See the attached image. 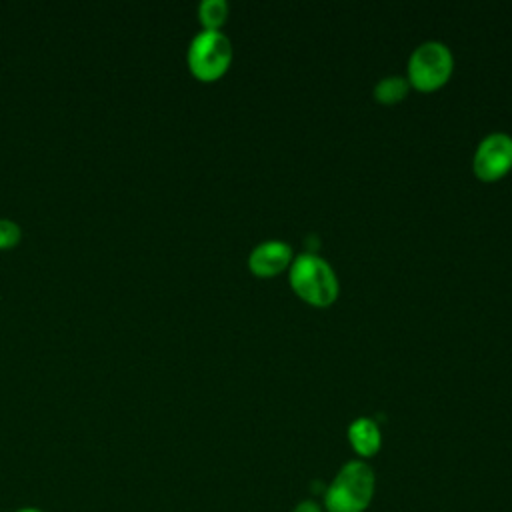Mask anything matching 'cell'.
<instances>
[{
  "instance_id": "1",
  "label": "cell",
  "mask_w": 512,
  "mask_h": 512,
  "mask_svg": "<svg viewBox=\"0 0 512 512\" xmlns=\"http://www.w3.org/2000/svg\"><path fill=\"white\" fill-rule=\"evenodd\" d=\"M374 472L362 460L346 462L324 494L328 512H364L374 496Z\"/></svg>"
},
{
  "instance_id": "2",
  "label": "cell",
  "mask_w": 512,
  "mask_h": 512,
  "mask_svg": "<svg viewBox=\"0 0 512 512\" xmlns=\"http://www.w3.org/2000/svg\"><path fill=\"white\" fill-rule=\"evenodd\" d=\"M290 284L298 296L316 306H326L338 296L334 268L314 252H302L290 262Z\"/></svg>"
},
{
  "instance_id": "3",
  "label": "cell",
  "mask_w": 512,
  "mask_h": 512,
  "mask_svg": "<svg viewBox=\"0 0 512 512\" xmlns=\"http://www.w3.org/2000/svg\"><path fill=\"white\" fill-rule=\"evenodd\" d=\"M232 60V44L218 28L200 30L188 46V66L200 80L218 78Z\"/></svg>"
},
{
  "instance_id": "4",
  "label": "cell",
  "mask_w": 512,
  "mask_h": 512,
  "mask_svg": "<svg viewBox=\"0 0 512 512\" xmlns=\"http://www.w3.org/2000/svg\"><path fill=\"white\" fill-rule=\"evenodd\" d=\"M452 66L450 48L440 40H426L408 58V80L420 90H434L448 80Z\"/></svg>"
},
{
  "instance_id": "5",
  "label": "cell",
  "mask_w": 512,
  "mask_h": 512,
  "mask_svg": "<svg viewBox=\"0 0 512 512\" xmlns=\"http://www.w3.org/2000/svg\"><path fill=\"white\" fill-rule=\"evenodd\" d=\"M472 166L478 178L496 180L512 168V136L506 132H490L476 146Z\"/></svg>"
},
{
  "instance_id": "6",
  "label": "cell",
  "mask_w": 512,
  "mask_h": 512,
  "mask_svg": "<svg viewBox=\"0 0 512 512\" xmlns=\"http://www.w3.org/2000/svg\"><path fill=\"white\" fill-rule=\"evenodd\" d=\"M292 262V246L284 240H264L248 256V266L258 276H272Z\"/></svg>"
},
{
  "instance_id": "7",
  "label": "cell",
  "mask_w": 512,
  "mask_h": 512,
  "mask_svg": "<svg viewBox=\"0 0 512 512\" xmlns=\"http://www.w3.org/2000/svg\"><path fill=\"white\" fill-rule=\"evenodd\" d=\"M348 440L360 456H372L378 452L382 436L378 424L372 418L360 416L348 426Z\"/></svg>"
},
{
  "instance_id": "8",
  "label": "cell",
  "mask_w": 512,
  "mask_h": 512,
  "mask_svg": "<svg viewBox=\"0 0 512 512\" xmlns=\"http://www.w3.org/2000/svg\"><path fill=\"white\" fill-rule=\"evenodd\" d=\"M406 90H408V80L404 76L392 74L378 80V84L374 86V96L380 102H398L406 94Z\"/></svg>"
},
{
  "instance_id": "9",
  "label": "cell",
  "mask_w": 512,
  "mask_h": 512,
  "mask_svg": "<svg viewBox=\"0 0 512 512\" xmlns=\"http://www.w3.org/2000/svg\"><path fill=\"white\" fill-rule=\"evenodd\" d=\"M198 16L204 28H218L228 16L226 0H202L198 6Z\"/></svg>"
},
{
  "instance_id": "10",
  "label": "cell",
  "mask_w": 512,
  "mask_h": 512,
  "mask_svg": "<svg viewBox=\"0 0 512 512\" xmlns=\"http://www.w3.org/2000/svg\"><path fill=\"white\" fill-rule=\"evenodd\" d=\"M22 236L20 226L10 218H0V248H10L18 244Z\"/></svg>"
},
{
  "instance_id": "11",
  "label": "cell",
  "mask_w": 512,
  "mask_h": 512,
  "mask_svg": "<svg viewBox=\"0 0 512 512\" xmlns=\"http://www.w3.org/2000/svg\"><path fill=\"white\" fill-rule=\"evenodd\" d=\"M292 512H320V508L314 502H302Z\"/></svg>"
},
{
  "instance_id": "12",
  "label": "cell",
  "mask_w": 512,
  "mask_h": 512,
  "mask_svg": "<svg viewBox=\"0 0 512 512\" xmlns=\"http://www.w3.org/2000/svg\"><path fill=\"white\" fill-rule=\"evenodd\" d=\"M18 512H40L38 508H24V510H18Z\"/></svg>"
}]
</instances>
